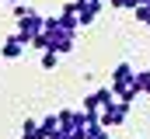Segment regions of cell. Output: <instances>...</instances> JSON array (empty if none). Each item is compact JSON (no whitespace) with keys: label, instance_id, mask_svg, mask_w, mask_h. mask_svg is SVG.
Listing matches in <instances>:
<instances>
[{"label":"cell","instance_id":"obj_10","mask_svg":"<svg viewBox=\"0 0 150 139\" xmlns=\"http://www.w3.org/2000/svg\"><path fill=\"white\" fill-rule=\"evenodd\" d=\"M56 132H59V111H56V115H45V118H42V136L49 139V136H56Z\"/></svg>","mask_w":150,"mask_h":139},{"label":"cell","instance_id":"obj_5","mask_svg":"<svg viewBox=\"0 0 150 139\" xmlns=\"http://www.w3.org/2000/svg\"><path fill=\"white\" fill-rule=\"evenodd\" d=\"M112 101H115V91H112V87H101V91L87 94L80 108H84V111H94V115H98V111H105V108H108Z\"/></svg>","mask_w":150,"mask_h":139},{"label":"cell","instance_id":"obj_7","mask_svg":"<svg viewBox=\"0 0 150 139\" xmlns=\"http://www.w3.org/2000/svg\"><path fill=\"white\" fill-rule=\"evenodd\" d=\"M105 4H108V0H77V18H80V25L98 21V14H101Z\"/></svg>","mask_w":150,"mask_h":139},{"label":"cell","instance_id":"obj_12","mask_svg":"<svg viewBox=\"0 0 150 139\" xmlns=\"http://www.w3.org/2000/svg\"><path fill=\"white\" fill-rule=\"evenodd\" d=\"M136 87H140V94H150V70L136 73Z\"/></svg>","mask_w":150,"mask_h":139},{"label":"cell","instance_id":"obj_16","mask_svg":"<svg viewBox=\"0 0 150 139\" xmlns=\"http://www.w3.org/2000/svg\"><path fill=\"white\" fill-rule=\"evenodd\" d=\"M105 139H108V136H105Z\"/></svg>","mask_w":150,"mask_h":139},{"label":"cell","instance_id":"obj_4","mask_svg":"<svg viewBox=\"0 0 150 139\" xmlns=\"http://www.w3.org/2000/svg\"><path fill=\"white\" fill-rule=\"evenodd\" d=\"M129 108H133L129 101H119V98H115L105 111H98V118H101V125H105V129H119V125L129 118Z\"/></svg>","mask_w":150,"mask_h":139},{"label":"cell","instance_id":"obj_1","mask_svg":"<svg viewBox=\"0 0 150 139\" xmlns=\"http://www.w3.org/2000/svg\"><path fill=\"white\" fill-rule=\"evenodd\" d=\"M77 42V32L74 28H67L59 18H45V28H42V35H35V42H32V49H38V52H45V49H52V52H70Z\"/></svg>","mask_w":150,"mask_h":139},{"label":"cell","instance_id":"obj_9","mask_svg":"<svg viewBox=\"0 0 150 139\" xmlns=\"http://www.w3.org/2000/svg\"><path fill=\"white\" fill-rule=\"evenodd\" d=\"M21 139H45L42 136V122H32V118H28V122L21 125Z\"/></svg>","mask_w":150,"mask_h":139},{"label":"cell","instance_id":"obj_15","mask_svg":"<svg viewBox=\"0 0 150 139\" xmlns=\"http://www.w3.org/2000/svg\"><path fill=\"white\" fill-rule=\"evenodd\" d=\"M0 4H18V0H0Z\"/></svg>","mask_w":150,"mask_h":139},{"label":"cell","instance_id":"obj_6","mask_svg":"<svg viewBox=\"0 0 150 139\" xmlns=\"http://www.w3.org/2000/svg\"><path fill=\"white\" fill-rule=\"evenodd\" d=\"M25 49H28V38H21V35L14 32V35H7V38H4L0 56H4V59H21V56H25Z\"/></svg>","mask_w":150,"mask_h":139},{"label":"cell","instance_id":"obj_3","mask_svg":"<svg viewBox=\"0 0 150 139\" xmlns=\"http://www.w3.org/2000/svg\"><path fill=\"white\" fill-rule=\"evenodd\" d=\"M14 25H18V35L28 38V45H32L35 35H42V28H45V18H42L38 11H32V7L14 4Z\"/></svg>","mask_w":150,"mask_h":139},{"label":"cell","instance_id":"obj_11","mask_svg":"<svg viewBox=\"0 0 150 139\" xmlns=\"http://www.w3.org/2000/svg\"><path fill=\"white\" fill-rule=\"evenodd\" d=\"M56 63H59V52L45 49V52H42V70H56Z\"/></svg>","mask_w":150,"mask_h":139},{"label":"cell","instance_id":"obj_14","mask_svg":"<svg viewBox=\"0 0 150 139\" xmlns=\"http://www.w3.org/2000/svg\"><path fill=\"white\" fill-rule=\"evenodd\" d=\"M49 139H80V132H77V129H67V125H59V132L49 136Z\"/></svg>","mask_w":150,"mask_h":139},{"label":"cell","instance_id":"obj_8","mask_svg":"<svg viewBox=\"0 0 150 139\" xmlns=\"http://www.w3.org/2000/svg\"><path fill=\"white\" fill-rule=\"evenodd\" d=\"M105 136H108V129L101 125V118H91L84 125V132H80V139H105Z\"/></svg>","mask_w":150,"mask_h":139},{"label":"cell","instance_id":"obj_2","mask_svg":"<svg viewBox=\"0 0 150 139\" xmlns=\"http://www.w3.org/2000/svg\"><path fill=\"white\" fill-rule=\"evenodd\" d=\"M108 87H112L115 91V98H119V101H136V98H140V87H136V70L129 66V63H119V66L112 70V84H108Z\"/></svg>","mask_w":150,"mask_h":139},{"label":"cell","instance_id":"obj_13","mask_svg":"<svg viewBox=\"0 0 150 139\" xmlns=\"http://www.w3.org/2000/svg\"><path fill=\"white\" fill-rule=\"evenodd\" d=\"M108 7H115V11H136L140 0H108Z\"/></svg>","mask_w":150,"mask_h":139}]
</instances>
